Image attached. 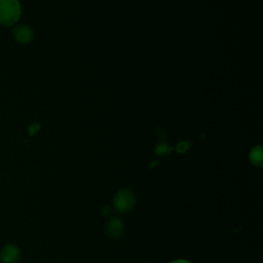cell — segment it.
<instances>
[{"instance_id":"cell-1","label":"cell","mask_w":263,"mask_h":263,"mask_svg":"<svg viewBox=\"0 0 263 263\" xmlns=\"http://www.w3.org/2000/svg\"><path fill=\"white\" fill-rule=\"evenodd\" d=\"M22 12L18 0H0V24L11 27L17 23Z\"/></svg>"},{"instance_id":"cell-2","label":"cell","mask_w":263,"mask_h":263,"mask_svg":"<svg viewBox=\"0 0 263 263\" xmlns=\"http://www.w3.org/2000/svg\"><path fill=\"white\" fill-rule=\"evenodd\" d=\"M113 204L117 211L127 212L135 206L136 196L128 189H120L114 195Z\"/></svg>"},{"instance_id":"cell-3","label":"cell","mask_w":263,"mask_h":263,"mask_svg":"<svg viewBox=\"0 0 263 263\" xmlns=\"http://www.w3.org/2000/svg\"><path fill=\"white\" fill-rule=\"evenodd\" d=\"M21 259V251L17 246L8 243L1 249L0 260L2 263H17Z\"/></svg>"},{"instance_id":"cell-4","label":"cell","mask_w":263,"mask_h":263,"mask_svg":"<svg viewBox=\"0 0 263 263\" xmlns=\"http://www.w3.org/2000/svg\"><path fill=\"white\" fill-rule=\"evenodd\" d=\"M12 34H13L15 40L23 44H27V43L31 42L34 38V32L32 30V28L27 25L16 26L13 29Z\"/></svg>"},{"instance_id":"cell-5","label":"cell","mask_w":263,"mask_h":263,"mask_svg":"<svg viewBox=\"0 0 263 263\" xmlns=\"http://www.w3.org/2000/svg\"><path fill=\"white\" fill-rule=\"evenodd\" d=\"M124 232V224L123 222L117 218L113 217L112 219L109 220V222L106 225V233L108 234L109 237L116 239L120 237Z\"/></svg>"},{"instance_id":"cell-6","label":"cell","mask_w":263,"mask_h":263,"mask_svg":"<svg viewBox=\"0 0 263 263\" xmlns=\"http://www.w3.org/2000/svg\"><path fill=\"white\" fill-rule=\"evenodd\" d=\"M250 159L254 165L261 166L263 163V156H262V148L261 146L254 147L250 152Z\"/></svg>"},{"instance_id":"cell-7","label":"cell","mask_w":263,"mask_h":263,"mask_svg":"<svg viewBox=\"0 0 263 263\" xmlns=\"http://www.w3.org/2000/svg\"><path fill=\"white\" fill-rule=\"evenodd\" d=\"M171 263H190V262H189V261H186V260L180 259V260H175V261H173V262H171Z\"/></svg>"}]
</instances>
